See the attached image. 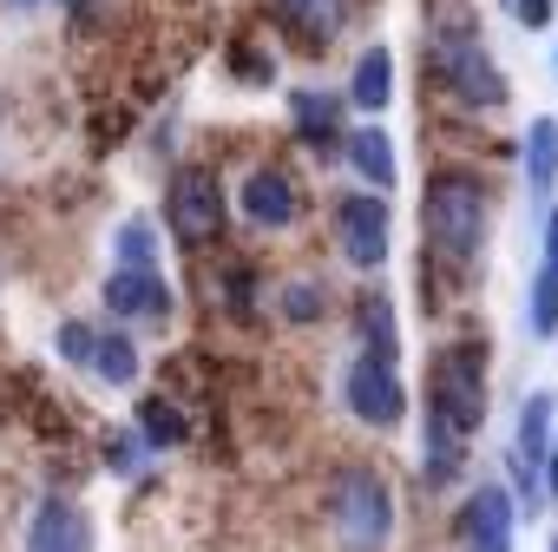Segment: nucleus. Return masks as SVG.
<instances>
[{
	"label": "nucleus",
	"instance_id": "dca6fc26",
	"mask_svg": "<svg viewBox=\"0 0 558 552\" xmlns=\"http://www.w3.org/2000/svg\"><path fill=\"white\" fill-rule=\"evenodd\" d=\"M545 454H551V395H532L519 408V460L538 467Z\"/></svg>",
	"mask_w": 558,
	"mask_h": 552
},
{
	"label": "nucleus",
	"instance_id": "4be33fe9",
	"mask_svg": "<svg viewBox=\"0 0 558 552\" xmlns=\"http://www.w3.org/2000/svg\"><path fill=\"white\" fill-rule=\"evenodd\" d=\"M532 329H538V336L558 329V269H551V263L538 269V284H532Z\"/></svg>",
	"mask_w": 558,
	"mask_h": 552
},
{
	"label": "nucleus",
	"instance_id": "c85d7f7f",
	"mask_svg": "<svg viewBox=\"0 0 558 552\" xmlns=\"http://www.w3.org/2000/svg\"><path fill=\"white\" fill-rule=\"evenodd\" d=\"M551 552H558V545H551Z\"/></svg>",
	"mask_w": 558,
	"mask_h": 552
},
{
	"label": "nucleus",
	"instance_id": "5701e85b",
	"mask_svg": "<svg viewBox=\"0 0 558 552\" xmlns=\"http://www.w3.org/2000/svg\"><path fill=\"white\" fill-rule=\"evenodd\" d=\"M151 256H158L151 224H138V217H132V224L119 230V263H125V269H151Z\"/></svg>",
	"mask_w": 558,
	"mask_h": 552
},
{
	"label": "nucleus",
	"instance_id": "aec40b11",
	"mask_svg": "<svg viewBox=\"0 0 558 552\" xmlns=\"http://www.w3.org/2000/svg\"><path fill=\"white\" fill-rule=\"evenodd\" d=\"M93 369H99L106 382H132V375H138V349H132L125 336H99V349H93Z\"/></svg>",
	"mask_w": 558,
	"mask_h": 552
},
{
	"label": "nucleus",
	"instance_id": "39448f33",
	"mask_svg": "<svg viewBox=\"0 0 558 552\" xmlns=\"http://www.w3.org/2000/svg\"><path fill=\"white\" fill-rule=\"evenodd\" d=\"M165 217H171V230H178L184 243H210V237H223V197H217V184H210L204 171H178Z\"/></svg>",
	"mask_w": 558,
	"mask_h": 552
},
{
	"label": "nucleus",
	"instance_id": "9b49d317",
	"mask_svg": "<svg viewBox=\"0 0 558 552\" xmlns=\"http://www.w3.org/2000/svg\"><path fill=\"white\" fill-rule=\"evenodd\" d=\"M243 211H250L256 224H296V184H290L283 171H256V178L243 184Z\"/></svg>",
	"mask_w": 558,
	"mask_h": 552
},
{
	"label": "nucleus",
	"instance_id": "a211bd4d",
	"mask_svg": "<svg viewBox=\"0 0 558 552\" xmlns=\"http://www.w3.org/2000/svg\"><path fill=\"white\" fill-rule=\"evenodd\" d=\"M296 125H303V139L310 145H336V99H323V93H296Z\"/></svg>",
	"mask_w": 558,
	"mask_h": 552
},
{
	"label": "nucleus",
	"instance_id": "bb28decb",
	"mask_svg": "<svg viewBox=\"0 0 558 552\" xmlns=\"http://www.w3.org/2000/svg\"><path fill=\"white\" fill-rule=\"evenodd\" d=\"M512 14H519L525 27H545V21H551V0H512Z\"/></svg>",
	"mask_w": 558,
	"mask_h": 552
},
{
	"label": "nucleus",
	"instance_id": "f3484780",
	"mask_svg": "<svg viewBox=\"0 0 558 552\" xmlns=\"http://www.w3.org/2000/svg\"><path fill=\"white\" fill-rule=\"evenodd\" d=\"M453 467H460V428L440 408H427V480H447Z\"/></svg>",
	"mask_w": 558,
	"mask_h": 552
},
{
	"label": "nucleus",
	"instance_id": "2eb2a0df",
	"mask_svg": "<svg viewBox=\"0 0 558 552\" xmlns=\"http://www.w3.org/2000/svg\"><path fill=\"white\" fill-rule=\"evenodd\" d=\"M349 158H355V171H362L375 191H388V184H395V145H388V132H375V125H368V132H355V139H349Z\"/></svg>",
	"mask_w": 558,
	"mask_h": 552
},
{
	"label": "nucleus",
	"instance_id": "20e7f679",
	"mask_svg": "<svg viewBox=\"0 0 558 552\" xmlns=\"http://www.w3.org/2000/svg\"><path fill=\"white\" fill-rule=\"evenodd\" d=\"M434 60H440V80H447L460 99H473V106H499V99H506V80L493 73V60H486L466 34H447V40L434 47Z\"/></svg>",
	"mask_w": 558,
	"mask_h": 552
},
{
	"label": "nucleus",
	"instance_id": "393cba45",
	"mask_svg": "<svg viewBox=\"0 0 558 552\" xmlns=\"http://www.w3.org/2000/svg\"><path fill=\"white\" fill-rule=\"evenodd\" d=\"M93 349H99V336H93L86 323H66V329H60V356H66V362H93Z\"/></svg>",
	"mask_w": 558,
	"mask_h": 552
},
{
	"label": "nucleus",
	"instance_id": "0eeeda50",
	"mask_svg": "<svg viewBox=\"0 0 558 552\" xmlns=\"http://www.w3.org/2000/svg\"><path fill=\"white\" fill-rule=\"evenodd\" d=\"M349 408L368 421V428H395L401 421V382H395V369L381 362V356H362L355 369H349Z\"/></svg>",
	"mask_w": 558,
	"mask_h": 552
},
{
	"label": "nucleus",
	"instance_id": "4468645a",
	"mask_svg": "<svg viewBox=\"0 0 558 552\" xmlns=\"http://www.w3.org/2000/svg\"><path fill=\"white\" fill-rule=\"evenodd\" d=\"M551 178H558V119H532V132H525V184L551 191Z\"/></svg>",
	"mask_w": 558,
	"mask_h": 552
},
{
	"label": "nucleus",
	"instance_id": "f8f14e48",
	"mask_svg": "<svg viewBox=\"0 0 558 552\" xmlns=\"http://www.w3.org/2000/svg\"><path fill=\"white\" fill-rule=\"evenodd\" d=\"M283 8V21L310 40V47H329L336 34H342V21H349V0H276Z\"/></svg>",
	"mask_w": 558,
	"mask_h": 552
},
{
	"label": "nucleus",
	"instance_id": "ddd939ff",
	"mask_svg": "<svg viewBox=\"0 0 558 552\" xmlns=\"http://www.w3.org/2000/svg\"><path fill=\"white\" fill-rule=\"evenodd\" d=\"M395 60H388V47H368L362 60H355V86H349V99L362 106V112H381L388 106V93H395Z\"/></svg>",
	"mask_w": 558,
	"mask_h": 552
},
{
	"label": "nucleus",
	"instance_id": "a878e982",
	"mask_svg": "<svg viewBox=\"0 0 558 552\" xmlns=\"http://www.w3.org/2000/svg\"><path fill=\"white\" fill-rule=\"evenodd\" d=\"M138 447H145V434H112L106 441V454H112L119 473H138Z\"/></svg>",
	"mask_w": 558,
	"mask_h": 552
},
{
	"label": "nucleus",
	"instance_id": "9d476101",
	"mask_svg": "<svg viewBox=\"0 0 558 552\" xmlns=\"http://www.w3.org/2000/svg\"><path fill=\"white\" fill-rule=\"evenodd\" d=\"M106 303H112V316H171V290L151 269H112Z\"/></svg>",
	"mask_w": 558,
	"mask_h": 552
},
{
	"label": "nucleus",
	"instance_id": "f03ea898",
	"mask_svg": "<svg viewBox=\"0 0 558 552\" xmlns=\"http://www.w3.org/2000/svg\"><path fill=\"white\" fill-rule=\"evenodd\" d=\"M329 513H336V539L342 552H381L388 545V526H395V500L381 487L375 467H349L329 493Z\"/></svg>",
	"mask_w": 558,
	"mask_h": 552
},
{
	"label": "nucleus",
	"instance_id": "b1692460",
	"mask_svg": "<svg viewBox=\"0 0 558 552\" xmlns=\"http://www.w3.org/2000/svg\"><path fill=\"white\" fill-rule=\"evenodd\" d=\"M283 310H290L296 323H316V316H323V290H316V284H290V297H283Z\"/></svg>",
	"mask_w": 558,
	"mask_h": 552
},
{
	"label": "nucleus",
	"instance_id": "412c9836",
	"mask_svg": "<svg viewBox=\"0 0 558 552\" xmlns=\"http://www.w3.org/2000/svg\"><path fill=\"white\" fill-rule=\"evenodd\" d=\"M362 336L375 343V356H381V362H395V310H388L381 297H368V303H362Z\"/></svg>",
	"mask_w": 558,
	"mask_h": 552
},
{
	"label": "nucleus",
	"instance_id": "cd10ccee",
	"mask_svg": "<svg viewBox=\"0 0 558 552\" xmlns=\"http://www.w3.org/2000/svg\"><path fill=\"white\" fill-rule=\"evenodd\" d=\"M545 487H551V493H558V447H551V454H545Z\"/></svg>",
	"mask_w": 558,
	"mask_h": 552
},
{
	"label": "nucleus",
	"instance_id": "423d86ee",
	"mask_svg": "<svg viewBox=\"0 0 558 552\" xmlns=\"http://www.w3.org/2000/svg\"><path fill=\"white\" fill-rule=\"evenodd\" d=\"M336 237H342V256L355 269H375L388 256V211H381V197H342L336 204Z\"/></svg>",
	"mask_w": 558,
	"mask_h": 552
},
{
	"label": "nucleus",
	"instance_id": "6ab92c4d",
	"mask_svg": "<svg viewBox=\"0 0 558 552\" xmlns=\"http://www.w3.org/2000/svg\"><path fill=\"white\" fill-rule=\"evenodd\" d=\"M138 434H145V447H178L184 441V415L171 401H145L138 408Z\"/></svg>",
	"mask_w": 558,
	"mask_h": 552
},
{
	"label": "nucleus",
	"instance_id": "7ed1b4c3",
	"mask_svg": "<svg viewBox=\"0 0 558 552\" xmlns=\"http://www.w3.org/2000/svg\"><path fill=\"white\" fill-rule=\"evenodd\" d=\"M427 408H440L460 434L480 428V415H486V362H480L473 343H460V349H447V356L434 362V395H427Z\"/></svg>",
	"mask_w": 558,
	"mask_h": 552
},
{
	"label": "nucleus",
	"instance_id": "1a4fd4ad",
	"mask_svg": "<svg viewBox=\"0 0 558 552\" xmlns=\"http://www.w3.org/2000/svg\"><path fill=\"white\" fill-rule=\"evenodd\" d=\"M466 552H512V500L499 487H480L466 506Z\"/></svg>",
	"mask_w": 558,
	"mask_h": 552
},
{
	"label": "nucleus",
	"instance_id": "6e6552de",
	"mask_svg": "<svg viewBox=\"0 0 558 552\" xmlns=\"http://www.w3.org/2000/svg\"><path fill=\"white\" fill-rule=\"evenodd\" d=\"M27 552H93V526L73 500H47L27 526Z\"/></svg>",
	"mask_w": 558,
	"mask_h": 552
},
{
	"label": "nucleus",
	"instance_id": "f257e3e1",
	"mask_svg": "<svg viewBox=\"0 0 558 552\" xmlns=\"http://www.w3.org/2000/svg\"><path fill=\"white\" fill-rule=\"evenodd\" d=\"M421 230H427V243H434L447 263L480 256V237H486V197H480V184L460 178V171H440V178L427 184Z\"/></svg>",
	"mask_w": 558,
	"mask_h": 552
}]
</instances>
